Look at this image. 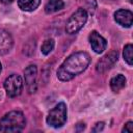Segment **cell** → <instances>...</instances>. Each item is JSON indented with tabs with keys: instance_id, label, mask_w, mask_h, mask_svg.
Masks as SVG:
<instances>
[{
	"instance_id": "1",
	"label": "cell",
	"mask_w": 133,
	"mask_h": 133,
	"mask_svg": "<svg viewBox=\"0 0 133 133\" xmlns=\"http://www.w3.org/2000/svg\"><path fill=\"white\" fill-rule=\"evenodd\" d=\"M89 63L90 56L87 52H75L60 64L57 70V78L60 81H70L77 75L83 73Z\"/></svg>"
},
{
	"instance_id": "2",
	"label": "cell",
	"mask_w": 133,
	"mask_h": 133,
	"mask_svg": "<svg viewBox=\"0 0 133 133\" xmlns=\"http://www.w3.org/2000/svg\"><path fill=\"white\" fill-rule=\"evenodd\" d=\"M26 126V118L23 112L12 110L0 119V132H21Z\"/></svg>"
},
{
	"instance_id": "3",
	"label": "cell",
	"mask_w": 133,
	"mask_h": 133,
	"mask_svg": "<svg viewBox=\"0 0 133 133\" xmlns=\"http://www.w3.org/2000/svg\"><path fill=\"white\" fill-rule=\"evenodd\" d=\"M66 115H68L66 105L65 103L60 102L49 111L46 122L49 126L53 128H60L65 124Z\"/></svg>"
},
{
	"instance_id": "4",
	"label": "cell",
	"mask_w": 133,
	"mask_h": 133,
	"mask_svg": "<svg viewBox=\"0 0 133 133\" xmlns=\"http://www.w3.org/2000/svg\"><path fill=\"white\" fill-rule=\"evenodd\" d=\"M87 11L84 8H78L68 20L65 25V31L69 34L77 33L83 28L87 21Z\"/></svg>"
},
{
	"instance_id": "5",
	"label": "cell",
	"mask_w": 133,
	"mask_h": 133,
	"mask_svg": "<svg viewBox=\"0 0 133 133\" xmlns=\"http://www.w3.org/2000/svg\"><path fill=\"white\" fill-rule=\"evenodd\" d=\"M4 88L9 98H16L23 90V79L18 74L9 75L4 81Z\"/></svg>"
},
{
	"instance_id": "6",
	"label": "cell",
	"mask_w": 133,
	"mask_h": 133,
	"mask_svg": "<svg viewBox=\"0 0 133 133\" xmlns=\"http://www.w3.org/2000/svg\"><path fill=\"white\" fill-rule=\"evenodd\" d=\"M117 59H118V52L117 51L112 50V51L108 52L102 58H100V60L97 62L96 71L98 73H104V72L108 71L109 69H111L113 66V64L117 61Z\"/></svg>"
},
{
	"instance_id": "7",
	"label": "cell",
	"mask_w": 133,
	"mask_h": 133,
	"mask_svg": "<svg viewBox=\"0 0 133 133\" xmlns=\"http://www.w3.org/2000/svg\"><path fill=\"white\" fill-rule=\"evenodd\" d=\"M24 78L27 89L29 94L36 91V78H37V68L35 64H30L24 70Z\"/></svg>"
},
{
	"instance_id": "8",
	"label": "cell",
	"mask_w": 133,
	"mask_h": 133,
	"mask_svg": "<svg viewBox=\"0 0 133 133\" xmlns=\"http://www.w3.org/2000/svg\"><path fill=\"white\" fill-rule=\"evenodd\" d=\"M88 41H89V44H90V47L91 49L100 54V53H103L104 50H106V47H107V42L106 39L99 33L97 32L96 30L91 31L89 36H88Z\"/></svg>"
},
{
	"instance_id": "9",
	"label": "cell",
	"mask_w": 133,
	"mask_h": 133,
	"mask_svg": "<svg viewBox=\"0 0 133 133\" xmlns=\"http://www.w3.org/2000/svg\"><path fill=\"white\" fill-rule=\"evenodd\" d=\"M114 21L121 25L122 27H131L132 26V23H133V14L131 10L129 9H124V8H121V9H117L114 15Z\"/></svg>"
},
{
	"instance_id": "10",
	"label": "cell",
	"mask_w": 133,
	"mask_h": 133,
	"mask_svg": "<svg viewBox=\"0 0 133 133\" xmlns=\"http://www.w3.org/2000/svg\"><path fill=\"white\" fill-rule=\"evenodd\" d=\"M14 45V39L8 31L0 28V55L7 54Z\"/></svg>"
},
{
	"instance_id": "11",
	"label": "cell",
	"mask_w": 133,
	"mask_h": 133,
	"mask_svg": "<svg viewBox=\"0 0 133 133\" xmlns=\"http://www.w3.org/2000/svg\"><path fill=\"white\" fill-rule=\"evenodd\" d=\"M126 86V77L123 74H117L110 80V87L113 92H119Z\"/></svg>"
},
{
	"instance_id": "12",
	"label": "cell",
	"mask_w": 133,
	"mask_h": 133,
	"mask_svg": "<svg viewBox=\"0 0 133 133\" xmlns=\"http://www.w3.org/2000/svg\"><path fill=\"white\" fill-rule=\"evenodd\" d=\"M41 4V0H18V5L23 11H33Z\"/></svg>"
},
{
	"instance_id": "13",
	"label": "cell",
	"mask_w": 133,
	"mask_h": 133,
	"mask_svg": "<svg viewBox=\"0 0 133 133\" xmlns=\"http://www.w3.org/2000/svg\"><path fill=\"white\" fill-rule=\"evenodd\" d=\"M63 6L64 2L62 0H49L45 5V11L46 14H53L62 9Z\"/></svg>"
},
{
	"instance_id": "14",
	"label": "cell",
	"mask_w": 133,
	"mask_h": 133,
	"mask_svg": "<svg viewBox=\"0 0 133 133\" xmlns=\"http://www.w3.org/2000/svg\"><path fill=\"white\" fill-rule=\"evenodd\" d=\"M123 56L125 61L129 64L132 65L133 64V47L131 44H127L124 47V51H123Z\"/></svg>"
},
{
	"instance_id": "15",
	"label": "cell",
	"mask_w": 133,
	"mask_h": 133,
	"mask_svg": "<svg viewBox=\"0 0 133 133\" xmlns=\"http://www.w3.org/2000/svg\"><path fill=\"white\" fill-rule=\"evenodd\" d=\"M54 46H55L54 39L48 38V39H46V41L43 43L42 48H41V51H42V53H43L44 55H48V54H50V53L53 51Z\"/></svg>"
},
{
	"instance_id": "16",
	"label": "cell",
	"mask_w": 133,
	"mask_h": 133,
	"mask_svg": "<svg viewBox=\"0 0 133 133\" xmlns=\"http://www.w3.org/2000/svg\"><path fill=\"white\" fill-rule=\"evenodd\" d=\"M122 132H129V133H132V132H133V122H131V121L127 122V123L125 124V126H124Z\"/></svg>"
},
{
	"instance_id": "17",
	"label": "cell",
	"mask_w": 133,
	"mask_h": 133,
	"mask_svg": "<svg viewBox=\"0 0 133 133\" xmlns=\"http://www.w3.org/2000/svg\"><path fill=\"white\" fill-rule=\"evenodd\" d=\"M104 123L103 122H99V123H97L96 125H95V127L92 128V131L94 132H100V131H102L103 129H104Z\"/></svg>"
},
{
	"instance_id": "18",
	"label": "cell",
	"mask_w": 133,
	"mask_h": 133,
	"mask_svg": "<svg viewBox=\"0 0 133 133\" xmlns=\"http://www.w3.org/2000/svg\"><path fill=\"white\" fill-rule=\"evenodd\" d=\"M85 129V124L84 123H78L76 125V131L80 132V131H83Z\"/></svg>"
},
{
	"instance_id": "19",
	"label": "cell",
	"mask_w": 133,
	"mask_h": 133,
	"mask_svg": "<svg viewBox=\"0 0 133 133\" xmlns=\"http://www.w3.org/2000/svg\"><path fill=\"white\" fill-rule=\"evenodd\" d=\"M0 2L1 3H3V4H10V3H12L14 2V0H0Z\"/></svg>"
},
{
	"instance_id": "20",
	"label": "cell",
	"mask_w": 133,
	"mask_h": 133,
	"mask_svg": "<svg viewBox=\"0 0 133 133\" xmlns=\"http://www.w3.org/2000/svg\"><path fill=\"white\" fill-rule=\"evenodd\" d=\"M2 71V64H1V62H0V72Z\"/></svg>"
}]
</instances>
